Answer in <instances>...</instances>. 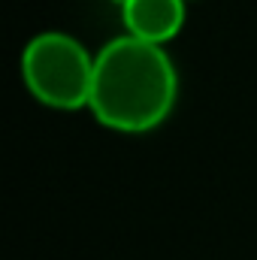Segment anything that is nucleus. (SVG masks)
<instances>
[{
  "label": "nucleus",
  "instance_id": "f257e3e1",
  "mask_svg": "<svg viewBox=\"0 0 257 260\" xmlns=\"http://www.w3.org/2000/svg\"><path fill=\"white\" fill-rule=\"evenodd\" d=\"M179 70L164 43L118 34L94 55L88 106L115 130H148L173 109Z\"/></svg>",
  "mask_w": 257,
  "mask_h": 260
},
{
  "label": "nucleus",
  "instance_id": "f03ea898",
  "mask_svg": "<svg viewBox=\"0 0 257 260\" xmlns=\"http://www.w3.org/2000/svg\"><path fill=\"white\" fill-rule=\"evenodd\" d=\"M21 76L27 88L49 106H88L94 55L67 30H37L21 49Z\"/></svg>",
  "mask_w": 257,
  "mask_h": 260
},
{
  "label": "nucleus",
  "instance_id": "7ed1b4c3",
  "mask_svg": "<svg viewBox=\"0 0 257 260\" xmlns=\"http://www.w3.org/2000/svg\"><path fill=\"white\" fill-rule=\"evenodd\" d=\"M127 34L151 43L170 40L185 21V0H121Z\"/></svg>",
  "mask_w": 257,
  "mask_h": 260
}]
</instances>
